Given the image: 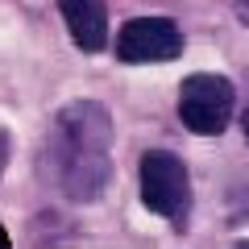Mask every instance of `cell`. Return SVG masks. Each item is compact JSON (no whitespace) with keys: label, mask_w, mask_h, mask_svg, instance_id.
Instances as JSON below:
<instances>
[{"label":"cell","mask_w":249,"mask_h":249,"mask_svg":"<svg viewBox=\"0 0 249 249\" xmlns=\"http://www.w3.org/2000/svg\"><path fill=\"white\" fill-rule=\"evenodd\" d=\"M42 170L75 204H91L112 178V121L96 100L58 108L42 142Z\"/></svg>","instance_id":"1"},{"label":"cell","mask_w":249,"mask_h":249,"mask_svg":"<svg viewBox=\"0 0 249 249\" xmlns=\"http://www.w3.org/2000/svg\"><path fill=\"white\" fill-rule=\"evenodd\" d=\"M137 178H142L145 208L166 216L175 229H183L187 216H191V175H187L183 158L170 150H145L142 166H137Z\"/></svg>","instance_id":"2"},{"label":"cell","mask_w":249,"mask_h":249,"mask_svg":"<svg viewBox=\"0 0 249 249\" xmlns=\"http://www.w3.org/2000/svg\"><path fill=\"white\" fill-rule=\"evenodd\" d=\"M232 83L224 79V75H187L183 88H178V116H183V124L191 129V133L199 137H216L224 133V124H229L232 116Z\"/></svg>","instance_id":"3"},{"label":"cell","mask_w":249,"mask_h":249,"mask_svg":"<svg viewBox=\"0 0 249 249\" xmlns=\"http://www.w3.org/2000/svg\"><path fill=\"white\" fill-rule=\"evenodd\" d=\"M183 54V34L170 17H133L116 34V58L129 67L142 62H170Z\"/></svg>","instance_id":"4"},{"label":"cell","mask_w":249,"mask_h":249,"mask_svg":"<svg viewBox=\"0 0 249 249\" xmlns=\"http://www.w3.org/2000/svg\"><path fill=\"white\" fill-rule=\"evenodd\" d=\"M58 13L79 50H88V54L104 50V42H108V4L104 0H58Z\"/></svg>","instance_id":"5"},{"label":"cell","mask_w":249,"mask_h":249,"mask_svg":"<svg viewBox=\"0 0 249 249\" xmlns=\"http://www.w3.org/2000/svg\"><path fill=\"white\" fill-rule=\"evenodd\" d=\"M4 162H9V133L0 129V170H4Z\"/></svg>","instance_id":"6"},{"label":"cell","mask_w":249,"mask_h":249,"mask_svg":"<svg viewBox=\"0 0 249 249\" xmlns=\"http://www.w3.org/2000/svg\"><path fill=\"white\" fill-rule=\"evenodd\" d=\"M0 249H9V237H4V232H0Z\"/></svg>","instance_id":"7"},{"label":"cell","mask_w":249,"mask_h":249,"mask_svg":"<svg viewBox=\"0 0 249 249\" xmlns=\"http://www.w3.org/2000/svg\"><path fill=\"white\" fill-rule=\"evenodd\" d=\"M245 137H249V112H245Z\"/></svg>","instance_id":"8"},{"label":"cell","mask_w":249,"mask_h":249,"mask_svg":"<svg viewBox=\"0 0 249 249\" xmlns=\"http://www.w3.org/2000/svg\"><path fill=\"white\" fill-rule=\"evenodd\" d=\"M237 249H249V241H245V245H237Z\"/></svg>","instance_id":"9"}]
</instances>
